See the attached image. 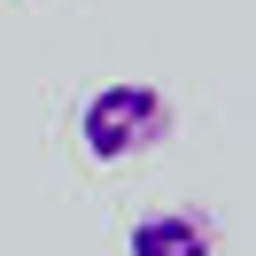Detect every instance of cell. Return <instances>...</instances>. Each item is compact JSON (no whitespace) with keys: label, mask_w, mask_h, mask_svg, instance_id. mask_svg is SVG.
Returning a JSON list of instances; mask_svg holds the SVG:
<instances>
[{"label":"cell","mask_w":256,"mask_h":256,"mask_svg":"<svg viewBox=\"0 0 256 256\" xmlns=\"http://www.w3.org/2000/svg\"><path fill=\"white\" fill-rule=\"evenodd\" d=\"M163 140H171V101L148 78H109V86H94L86 109H78V148L94 163H140V156H156Z\"/></svg>","instance_id":"cell-1"},{"label":"cell","mask_w":256,"mask_h":256,"mask_svg":"<svg viewBox=\"0 0 256 256\" xmlns=\"http://www.w3.org/2000/svg\"><path fill=\"white\" fill-rule=\"evenodd\" d=\"M124 256H218V225L202 210H140L124 233Z\"/></svg>","instance_id":"cell-2"}]
</instances>
